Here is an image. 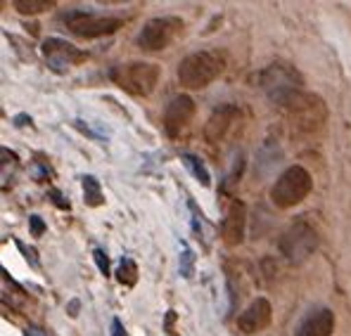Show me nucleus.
<instances>
[{"instance_id":"obj_1","label":"nucleus","mask_w":351,"mask_h":336,"mask_svg":"<svg viewBox=\"0 0 351 336\" xmlns=\"http://www.w3.org/2000/svg\"><path fill=\"white\" fill-rule=\"evenodd\" d=\"M226 71V57L216 50L193 53L178 64V83L188 90H202Z\"/></svg>"},{"instance_id":"obj_2","label":"nucleus","mask_w":351,"mask_h":336,"mask_svg":"<svg viewBox=\"0 0 351 336\" xmlns=\"http://www.w3.org/2000/svg\"><path fill=\"white\" fill-rule=\"evenodd\" d=\"M159 76H162V69L152 62H126V64H119L110 71V79L114 81V86L136 97L152 95L159 83Z\"/></svg>"},{"instance_id":"obj_3","label":"nucleus","mask_w":351,"mask_h":336,"mask_svg":"<svg viewBox=\"0 0 351 336\" xmlns=\"http://www.w3.org/2000/svg\"><path fill=\"white\" fill-rule=\"evenodd\" d=\"M278 107L290 116L292 126H297L299 131L313 133L325 121V102L318 95H313V92H306L304 88L287 95Z\"/></svg>"},{"instance_id":"obj_4","label":"nucleus","mask_w":351,"mask_h":336,"mask_svg":"<svg viewBox=\"0 0 351 336\" xmlns=\"http://www.w3.org/2000/svg\"><path fill=\"white\" fill-rule=\"evenodd\" d=\"M311 188H313V180L308 175V170L302 166H290L282 170L276 183H273L271 201L278 209H292V206L302 204L306 199Z\"/></svg>"},{"instance_id":"obj_5","label":"nucleus","mask_w":351,"mask_h":336,"mask_svg":"<svg viewBox=\"0 0 351 336\" xmlns=\"http://www.w3.org/2000/svg\"><path fill=\"white\" fill-rule=\"evenodd\" d=\"M318 246V232L308 220L299 218L280 235V253L294 266L304 263Z\"/></svg>"},{"instance_id":"obj_6","label":"nucleus","mask_w":351,"mask_h":336,"mask_svg":"<svg viewBox=\"0 0 351 336\" xmlns=\"http://www.w3.org/2000/svg\"><path fill=\"white\" fill-rule=\"evenodd\" d=\"M259 86L261 90L268 95V100L273 105H280L287 95L302 90L304 81L302 76L297 74V69H292L290 64H282V62H276V64L266 66L259 76Z\"/></svg>"},{"instance_id":"obj_7","label":"nucleus","mask_w":351,"mask_h":336,"mask_svg":"<svg viewBox=\"0 0 351 336\" xmlns=\"http://www.w3.org/2000/svg\"><path fill=\"white\" fill-rule=\"evenodd\" d=\"M60 22L64 24L71 34L81 36V38H100V36H110L121 29L123 19L100 17V14L84 12V10H69V12L60 14Z\"/></svg>"},{"instance_id":"obj_8","label":"nucleus","mask_w":351,"mask_h":336,"mask_svg":"<svg viewBox=\"0 0 351 336\" xmlns=\"http://www.w3.org/2000/svg\"><path fill=\"white\" fill-rule=\"evenodd\" d=\"M183 31V22L178 17H154L138 34V48L145 53H159L169 48V43Z\"/></svg>"},{"instance_id":"obj_9","label":"nucleus","mask_w":351,"mask_h":336,"mask_svg":"<svg viewBox=\"0 0 351 336\" xmlns=\"http://www.w3.org/2000/svg\"><path fill=\"white\" fill-rule=\"evenodd\" d=\"M193 116H195L193 97H188V95L173 97V100L167 105V109H164V118H162V126H164V131H167V135L178 138L180 133L190 126Z\"/></svg>"},{"instance_id":"obj_10","label":"nucleus","mask_w":351,"mask_h":336,"mask_svg":"<svg viewBox=\"0 0 351 336\" xmlns=\"http://www.w3.org/2000/svg\"><path fill=\"white\" fill-rule=\"evenodd\" d=\"M43 55L48 60V64L53 66L55 71H64L74 64H81L86 60V53H81L76 45L66 43L62 38H48L43 43Z\"/></svg>"},{"instance_id":"obj_11","label":"nucleus","mask_w":351,"mask_h":336,"mask_svg":"<svg viewBox=\"0 0 351 336\" xmlns=\"http://www.w3.org/2000/svg\"><path fill=\"white\" fill-rule=\"evenodd\" d=\"M240 118V109L235 105H223L209 116V121L204 123V140L209 144H216L226 138V133L233 128V123Z\"/></svg>"},{"instance_id":"obj_12","label":"nucleus","mask_w":351,"mask_h":336,"mask_svg":"<svg viewBox=\"0 0 351 336\" xmlns=\"http://www.w3.org/2000/svg\"><path fill=\"white\" fill-rule=\"evenodd\" d=\"M271 318H273L271 303H268L266 298H256V301H252L250 306L240 313L237 327H240V332H245V334H256L271 324Z\"/></svg>"},{"instance_id":"obj_13","label":"nucleus","mask_w":351,"mask_h":336,"mask_svg":"<svg viewBox=\"0 0 351 336\" xmlns=\"http://www.w3.org/2000/svg\"><path fill=\"white\" fill-rule=\"evenodd\" d=\"M335 313L330 308H311L299 322L294 336H332Z\"/></svg>"},{"instance_id":"obj_14","label":"nucleus","mask_w":351,"mask_h":336,"mask_svg":"<svg viewBox=\"0 0 351 336\" xmlns=\"http://www.w3.org/2000/svg\"><path fill=\"white\" fill-rule=\"evenodd\" d=\"M245 225H247V214L245 206L240 201H230L228 211H226L223 225H221V235H223V242L228 246H237L245 242Z\"/></svg>"},{"instance_id":"obj_15","label":"nucleus","mask_w":351,"mask_h":336,"mask_svg":"<svg viewBox=\"0 0 351 336\" xmlns=\"http://www.w3.org/2000/svg\"><path fill=\"white\" fill-rule=\"evenodd\" d=\"M183 164H185V168H188L190 173H193L195 178H197L199 183L204 185V188H209V185H211V175H209V170H206V166L202 164V159L195 157V154H183Z\"/></svg>"},{"instance_id":"obj_16","label":"nucleus","mask_w":351,"mask_h":336,"mask_svg":"<svg viewBox=\"0 0 351 336\" xmlns=\"http://www.w3.org/2000/svg\"><path fill=\"white\" fill-rule=\"evenodd\" d=\"M14 8L17 12L22 14H38V12H45V10L55 8V0H14Z\"/></svg>"},{"instance_id":"obj_17","label":"nucleus","mask_w":351,"mask_h":336,"mask_svg":"<svg viewBox=\"0 0 351 336\" xmlns=\"http://www.w3.org/2000/svg\"><path fill=\"white\" fill-rule=\"evenodd\" d=\"M84 194H86V204H90V206H100L102 201H105L100 183H97L93 175H86L84 178Z\"/></svg>"},{"instance_id":"obj_18","label":"nucleus","mask_w":351,"mask_h":336,"mask_svg":"<svg viewBox=\"0 0 351 336\" xmlns=\"http://www.w3.org/2000/svg\"><path fill=\"white\" fill-rule=\"evenodd\" d=\"M117 280L121 284H126V287H133V284H136L138 268H136V263H133L131 258H123V261H121V268H119V272H117Z\"/></svg>"},{"instance_id":"obj_19","label":"nucleus","mask_w":351,"mask_h":336,"mask_svg":"<svg viewBox=\"0 0 351 336\" xmlns=\"http://www.w3.org/2000/svg\"><path fill=\"white\" fill-rule=\"evenodd\" d=\"M193 261H195L193 251L185 249V251H183V266H180V275H183V277H190V275H193Z\"/></svg>"},{"instance_id":"obj_20","label":"nucleus","mask_w":351,"mask_h":336,"mask_svg":"<svg viewBox=\"0 0 351 336\" xmlns=\"http://www.w3.org/2000/svg\"><path fill=\"white\" fill-rule=\"evenodd\" d=\"M95 263H97V268H100L102 275H110V261H107V256L102 249H95Z\"/></svg>"},{"instance_id":"obj_21","label":"nucleus","mask_w":351,"mask_h":336,"mask_svg":"<svg viewBox=\"0 0 351 336\" xmlns=\"http://www.w3.org/2000/svg\"><path fill=\"white\" fill-rule=\"evenodd\" d=\"M112 336H126V329H123V324L119 318L112 320Z\"/></svg>"},{"instance_id":"obj_22","label":"nucleus","mask_w":351,"mask_h":336,"mask_svg":"<svg viewBox=\"0 0 351 336\" xmlns=\"http://www.w3.org/2000/svg\"><path fill=\"white\" fill-rule=\"evenodd\" d=\"M31 230H34V235L38 237L40 232H43V223H40L38 216H31Z\"/></svg>"}]
</instances>
